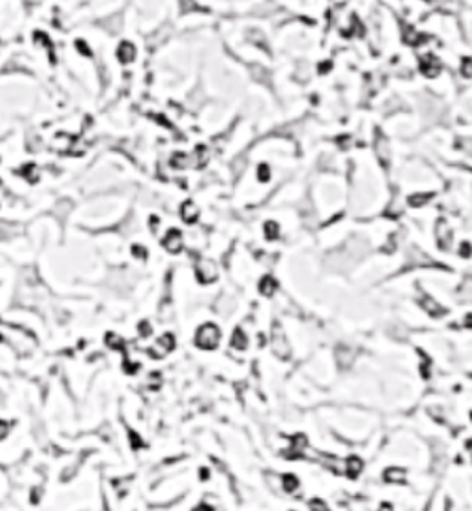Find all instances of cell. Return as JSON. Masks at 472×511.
I'll list each match as a JSON object with an SVG mask.
<instances>
[{
	"instance_id": "6da1fadb",
	"label": "cell",
	"mask_w": 472,
	"mask_h": 511,
	"mask_svg": "<svg viewBox=\"0 0 472 511\" xmlns=\"http://www.w3.org/2000/svg\"><path fill=\"white\" fill-rule=\"evenodd\" d=\"M221 338V332L220 329L212 324V323H206L203 326H200L196 332V346L202 350H214Z\"/></svg>"
},
{
	"instance_id": "7a4b0ae2",
	"label": "cell",
	"mask_w": 472,
	"mask_h": 511,
	"mask_svg": "<svg viewBox=\"0 0 472 511\" xmlns=\"http://www.w3.org/2000/svg\"><path fill=\"white\" fill-rule=\"evenodd\" d=\"M271 349L272 353L280 357V359H288L291 354V347L288 344V341L284 335V330L281 329V326H275L272 327V333H271Z\"/></svg>"
},
{
	"instance_id": "3957f363",
	"label": "cell",
	"mask_w": 472,
	"mask_h": 511,
	"mask_svg": "<svg viewBox=\"0 0 472 511\" xmlns=\"http://www.w3.org/2000/svg\"><path fill=\"white\" fill-rule=\"evenodd\" d=\"M196 274L202 283L209 284L219 278V268L211 259H200L196 265Z\"/></svg>"
},
{
	"instance_id": "277c9868",
	"label": "cell",
	"mask_w": 472,
	"mask_h": 511,
	"mask_svg": "<svg viewBox=\"0 0 472 511\" xmlns=\"http://www.w3.org/2000/svg\"><path fill=\"white\" fill-rule=\"evenodd\" d=\"M175 347V339L174 336L170 333H166L163 336H160L156 343L151 346L150 351H151V356L156 357V359H161L166 356V353H169L170 350H172Z\"/></svg>"
},
{
	"instance_id": "5b68a950",
	"label": "cell",
	"mask_w": 472,
	"mask_h": 511,
	"mask_svg": "<svg viewBox=\"0 0 472 511\" xmlns=\"http://www.w3.org/2000/svg\"><path fill=\"white\" fill-rule=\"evenodd\" d=\"M163 245L164 248L172 253V254H177L183 250L184 247V238H183V233L180 230H170L166 233L164 239H163Z\"/></svg>"
},
{
	"instance_id": "8992f818",
	"label": "cell",
	"mask_w": 472,
	"mask_h": 511,
	"mask_svg": "<svg viewBox=\"0 0 472 511\" xmlns=\"http://www.w3.org/2000/svg\"><path fill=\"white\" fill-rule=\"evenodd\" d=\"M384 479L390 484H402L407 480V471L401 466H390L385 470Z\"/></svg>"
},
{
	"instance_id": "52a82bcc",
	"label": "cell",
	"mask_w": 472,
	"mask_h": 511,
	"mask_svg": "<svg viewBox=\"0 0 472 511\" xmlns=\"http://www.w3.org/2000/svg\"><path fill=\"white\" fill-rule=\"evenodd\" d=\"M199 216H200V209H199V206L193 200H187V202L183 203V206H181V217H183L184 222L193 223V222H196L199 219Z\"/></svg>"
},
{
	"instance_id": "ba28073f",
	"label": "cell",
	"mask_w": 472,
	"mask_h": 511,
	"mask_svg": "<svg viewBox=\"0 0 472 511\" xmlns=\"http://www.w3.org/2000/svg\"><path fill=\"white\" fill-rule=\"evenodd\" d=\"M232 346H233L236 350H239V351H244V350H247V347H248V335H247L241 327L236 329L235 333H233V336H232Z\"/></svg>"
},
{
	"instance_id": "9c48e42d",
	"label": "cell",
	"mask_w": 472,
	"mask_h": 511,
	"mask_svg": "<svg viewBox=\"0 0 472 511\" xmlns=\"http://www.w3.org/2000/svg\"><path fill=\"white\" fill-rule=\"evenodd\" d=\"M277 287H278L277 281L272 277H265L259 284V288H260L262 294H265V296H272L277 291Z\"/></svg>"
},
{
	"instance_id": "30bf717a",
	"label": "cell",
	"mask_w": 472,
	"mask_h": 511,
	"mask_svg": "<svg viewBox=\"0 0 472 511\" xmlns=\"http://www.w3.org/2000/svg\"><path fill=\"white\" fill-rule=\"evenodd\" d=\"M265 480H266V484H268L272 490H275V492H284V490H283L284 477H281V476H278V474H274V473H268L266 477H265Z\"/></svg>"
},
{
	"instance_id": "8fae6325",
	"label": "cell",
	"mask_w": 472,
	"mask_h": 511,
	"mask_svg": "<svg viewBox=\"0 0 472 511\" xmlns=\"http://www.w3.org/2000/svg\"><path fill=\"white\" fill-rule=\"evenodd\" d=\"M377 156H378V159L382 161V163H387L389 161V159H390V150H389V145H387V142H385V139H382V138H379L378 141H377Z\"/></svg>"
},
{
	"instance_id": "7c38bea8",
	"label": "cell",
	"mask_w": 472,
	"mask_h": 511,
	"mask_svg": "<svg viewBox=\"0 0 472 511\" xmlns=\"http://www.w3.org/2000/svg\"><path fill=\"white\" fill-rule=\"evenodd\" d=\"M362 470H363V462L359 457L353 456V457L347 459V474L348 476H359Z\"/></svg>"
},
{
	"instance_id": "4fadbf2b",
	"label": "cell",
	"mask_w": 472,
	"mask_h": 511,
	"mask_svg": "<svg viewBox=\"0 0 472 511\" xmlns=\"http://www.w3.org/2000/svg\"><path fill=\"white\" fill-rule=\"evenodd\" d=\"M336 357H338V362L341 365L348 366L353 362V359H354V353L350 349H339L338 353H336Z\"/></svg>"
},
{
	"instance_id": "5bb4252c",
	"label": "cell",
	"mask_w": 472,
	"mask_h": 511,
	"mask_svg": "<svg viewBox=\"0 0 472 511\" xmlns=\"http://www.w3.org/2000/svg\"><path fill=\"white\" fill-rule=\"evenodd\" d=\"M106 344H108V347H111L112 350H120V349H123V346H124V341H123V338L118 336L117 333H109V335L106 336Z\"/></svg>"
},
{
	"instance_id": "9a60e30c",
	"label": "cell",
	"mask_w": 472,
	"mask_h": 511,
	"mask_svg": "<svg viewBox=\"0 0 472 511\" xmlns=\"http://www.w3.org/2000/svg\"><path fill=\"white\" fill-rule=\"evenodd\" d=\"M265 235L268 239H277L280 236V226L275 222H268L265 224Z\"/></svg>"
},
{
	"instance_id": "2e32d148",
	"label": "cell",
	"mask_w": 472,
	"mask_h": 511,
	"mask_svg": "<svg viewBox=\"0 0 472 511\" xmlns=\"http://www.w3.org/2000/svg\"><path fill=\"white\" fill-rule=\"evenodd\" d=\"M160 384H161V378H160L158 374H150V375L147 377L145 386H147L148 389H157V387H160Z\"/></svg>"
},
{
	"instance_id": "e0dca14e",
	"label": "cell",
	"mask_w": 472,
	"mask_h": 511,
	"mask_svg": "<svg viewBox=\"0 0 472 511\" xmlns=\"http://www.w3.org/2000/svg\"><path fill=\"white\" fill-rule=\"evenodd\" d=\"M308 507H310L311 511H329L327 504L324 501H321V499H311Z\"/></svg>"
},
{
	"instance_id": "ac0fdd59",
	"label": "cell",
	"mask_w": 472,
	"mask_h": 511,
	"mask_svg": "<svg viewBox=\"0 0 472 511\" xmlns=\"http://www.w3.org/2000/svg\"><path fill=\"white\" fill-rule=\"evenodd\" d=\"M271 178V169L265 164H262L259 167V180L260 181H268Z\"/></svg>"
},
{
	"instance_id": "d6986e66",
	"label": "cell",
	"mask_w": 472,
	"mask_h": 511,
	"mask_svg": "<svg viewBox=\"0 0 472 511\" xmlns=\"http://www.w3.org/2000/svg\"><path fill=\"white\" fill-rule=\"evenodd\" d=\"M9 434V424L3 420H0V441L5 440Z\"/></svg>"
},
{
	"instance_id": "ffe728a7",
	"label": "cell",
	"mask_w": 472,
	"mask_h": 511,
	"mask_svg": "<svg viewBox=\"0 0 472 511\" xmlns=\"http://www.w3.org/2000/svg\"><path fill=\"white\" fill-rule=\"evenodd\" d=\"M139 333H141L142 336H148V335L153 333V327H150V324L145 321V323H142V324L139 326Z\"/></svg>"
},
{
	"instance_id": "44dd1931",
	"label": "cell",
	"mask_w": 472,
	"mask_h": 511,
	"mask_svg": "<svg viewBox=\"0 0 472 511\" xmlns=\"http://www.w3.org/2000/svg\"><path fill=\"white\" fill-rule=\"evenodd\" d=\"M133 253H135L136 257H145V248L141 247V245H136V247L133 248Z\"/></svg>"
},
{
	"instance_id": "7402d4cb",
	"label": "cell",
	"mask_w": 472,
	"mask_h": 511,
	"mask_svg": "<svg viewBox=\"0 0 472 511\" xmlns=\"http://www.w3.org/2000/svg\"><path fill=\"white\" fill-rule=\"evenodd\" d=\"M378 511H395V508L390 504H382Z\"/></svg>"
},
{
	"instance_id": "603a6c76",
	"label": "cell",
	"mask_w": 472,
	"mask_h": 511,
	"mask_svg": "<svg viewBox=\"0 0 472 511\" xmlns=\"http://www.w3.org/2000/svg\"><path fill=\"white\" fill-rule=\"evenodd\" d=\"M468 451H469V457L472 459V443L468 444Z\"/></svg>"
}]
</instances>
